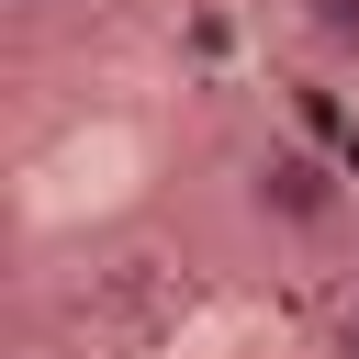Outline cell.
<instances>
[{
  "instance_id": "6da1fadb",
  "label": "cell",
  "mask_w": 359,
  "mask_h": 359,
  "mask_svg": "<svg viewBox=\"0 0 359 359\" xmlns=\"http://www.w3.org/2000/svg\"><path fill=\"white\" fill-rule=\"evenodd\" d=\"M247 213H258L269 236H303V247H314V236L348 224V168L314 157L303 135H269V146L247 157Z\"/></svg>"
},
{
  "instance_id": "7a4b0ae2",
  "label": "cell",
  "mask_w": 359,
  "mask_h": 359,
  "mask_svg": "<svg viewBox=\"0 0 359 359\" xmlns=\"http://www.w3.org/2000/svg\"><path fill=\"white\" fill-rule=\"evenodd\" d=\"M303 34L325 56H359V0H303Z\"/></svg>"
},
{
  "instance_id": "3957f363",
  "label": "cell",
  "mask_w": 359,
  "mask_h": 359,
  "mask_svg": "<svg viewBox=\"0 0 359 359\" xmlns=\"http://www.w3.org/2000/svg\"><path fill=\"white\" fill-rule=\"evenodd\" d=\"M325 359H359V292L337 303V325H325Z\"/></svg>"
},
{
  "instance_id": "277c9868",
  "label": "cell",
  "mask_w": 359,
  "mask_h": 359,
  "mask_svg": "<svg viewBox=\"0 0 359 359\" xmlns=\"http://www.w3.org/2000/svg\"><path fill=\"white\" fill-rule=\"evenodd\" d=\"M11 11H56V0H11Z\"/></svg>"
}]
</instances>
